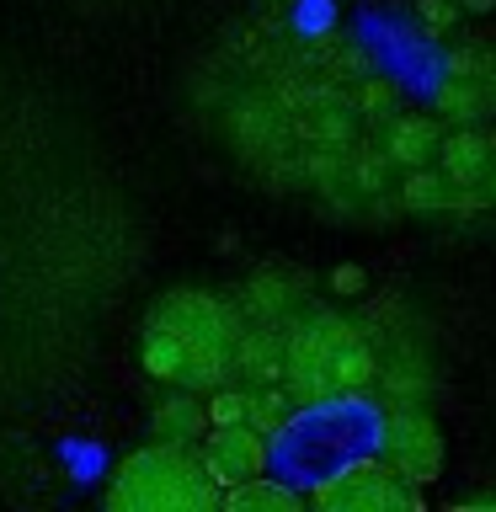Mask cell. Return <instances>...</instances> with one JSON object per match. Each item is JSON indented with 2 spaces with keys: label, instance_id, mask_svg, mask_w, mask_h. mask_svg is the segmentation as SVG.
I'll return each mask as SVG.
<instances>
[{
  "label": "cell",
  "instance_id": "obj_1",
  "mask_svg": "<svg viewBox=\"0 0 496 512\" xmlns=\"http://www.w3.org/2000/svg\"><path fill=\"white\" fill-rule=\"evenodd\" d=\"M139 368L171 390H219L240 358V336L230 304L203 288H171L150 304L139 326Z\"/></svg>",
  "mask_w": 496,
  "mask_h": 512
},
{
  "label": "cell",
  "instance_id": "obj_2",
  "mask_svg": "<svg viewBox=\"0 0 496 512\" xmlns=\"http://www.w3.org/2000/svg\"><path fill=\"white\" fill-rule=\"evenodd\" d=\"M384 438V411L358 395H331V400H304L283 427L272 432V475L288 486L315 496L326 480L352 470L358 459H374Z\"/></svg>",
  "mask_w": 496,
  "mask_h": 512
},
{
  "label": "cell",
  "instance_id": "obj_3",
  "mask_svg": "<svg viewBox=\"0 0 496 512\" xmlns=\"http://www.w3.org/2000/svg\"><path fill=\"white\" fill-rule=\"evenodd\" d=\"M224 502V480L198 443H166L134 448L107 480L102 507L107 512H214Z\"/></svg>",
  "mask_w": 496,
  "mask_h": 512
},
{
  "label": "cell",
  "instance_id": "obj_4",
  "mask_svg": "<svg viewBox=\"0 0 496 512\" xmlns=\"http://www.w3.org/2000/svg\"><path fill=\"white\" fill-rule=\"evenodd\" d=\"M283 379L288 395L299 400H331V395H358L374 379V347L368 336L342 315H315L288 336L283 352Z\"/></svg>",
  "mask_w": 496,
  "mask_h": 512
},
{
  "label": "cell",
  "instance_id": "obj_5",
  "mask_svg": "<svg viewBox=\"0 0 496 512\" xmlns=\"http://www.w3.org/2000/svg\"><path fill=\"white\" fill-rule=\"evenodd\" d=\"M310 507L320 512H416L422 507V486L374 454V459H358L336 480H326L310 496Z\"/></svg>",
  "mask_w": 496,
  "mask_h": 512
},
{
  "label": "cell",
  "instance_id": "obj_6",
  "mask_svg": "<svg viewBox=\"0 0 496 512\" xmlns=\"http://www.w3.org/2000/svg\"><path fill=\"white\" fill-rule=\"evenodd\" d=\"M379 459L395 464L416 486H432L443 475V432L416 411H395L384 416V438H379Z\"/></svg>",
  "mask_w": 496,
  "mask_h": 512
},
{
  "label": "cell",
  "instance_id": "obj_7",
  "mask_svg": "<svg viewBox=\"0 0 496 512\" xmlns=\"http://www.w3.org/2000/svg\"><path fill=\"white\" fill-rule=\"evenodd\" d=\"M203 454L224 486H240V480H256L272 470V443L251 422H214L203 438Z\"/></svg>",
  "mask_w": 496,
  "mask_h": 512
},
{
  "label": "cell",
  "instance_id": "obj_8",
  "mask_svg": "<svg viewBox=\"0 0 496 512\" xmlns=\"http://www.w3.org/2000/svg\"><path fill=\"white\" fill-rule=\"evenodd\" d=\"M150 427H155V438H166V443H198V438H208L214 416H208V406L198 400V390H176L171 400L155 406Z\"/></svg>",
  "mask_w": 496,
  "mask_h": 512
},
{
  "label": "cell",
  "instance_id": "obj_9",
  "mask_svg": "<svg viewBox=\"0 0 496 512\" xmlns=\"http://www.w3.org/2000/svg\"><path fill=\"white\" fill-rule=\"evenodd\" d=\"M219 507H230V512H299L304 491L288 486L283 475H256V480H240V486H224Z\"/></svg>",
  "mask_w": 496,
  "mask_h": 512
},
{
  "label": "cell",
  "instance_id": "obj_10",
  "mask_svg": "<svg viewBox=\"0 0 496 512\" xmlns=\"http://www.w3.org/2000/svg\"><path fill=\"white\" fill-rule=\"evenodd\" d=\"M438 160H443V176L454 187H475V182H486V171H491V144H486V134H454V139H443V150H438Z\"/></svg>",
  "mask_w": 496,
  "mask_h": 512
},
{
  "label": "cell",
  "instance_id": "obj_11",
  "mask_svg": "<svg viewBox=\"0 0 496 512\" xmlns=\"http://www.w3.org/2000/svg\"><path fill=\"white\" fill-rule=\"evenodd\" d=\"M438 150H443V139L427 118H400L390 128V160H400V166H427Z\"/></svg>",
  "mask_w": 496,
  "mask_h": 512
},
{
  "label": "cell",
  "instance_id": "obj_12",
  "mask_svg": "<svg viewBox=\"0 0 496 512\" xmlns=\"http://www.w3.org/2000/svg\"><path fill=\"white\" fill-rule=\"evenodd\" d=\"M208 416H214V422H251V395L246 390H214Z\"/></svg>",
  "mask_w": 496,
  "mask_h": 512
},
{
  "label": "cell",
  "instance_id": "obj_13",
  "mask_svg": "<svg viewBox=\"0 0 496 512\" xmlns=\"http://www.w3.org/2000/svg\"><path fill=\"white\" fill-rule=\"evenodd\" d=\"M443 182H448L443 171H422V176H416V182L406 187V203H416V208L438 203V198H443Z\"/></svg>",
  "mask_w": 496,
  "mask_h": 512
},
{
  "label": "cell",
  "instance_id": "obj_14",
  "mask_svg": "<svg viewBox=\"0 0 496 512\" xmlns=\"http://www.w3.org/2000/svg\"><path fill=\"white\" fill-rule=\"evenodd\" d=\"M278 411H283L278 395H251V427H262V432H267V427H283Z\"/></svg>",
  "mask_w": 496,
  "mask_h": 512
},
{
  "label": "cell",
  "instance_id": "obj_15",
  "mask_svg": "<svg viewBox=\"0 0 496 512\" xmlns=\"http://www.w3.org/2000/svg\"><path fill=\"white\" fill-rule=\"evenodd\" d=\"M443 107L459 112V118H470V112H475V96L464 91V86H454V91H443Z\"/></svg>",
  "mask_w": 496,
  "mask_h": 512
}]
</instances>
